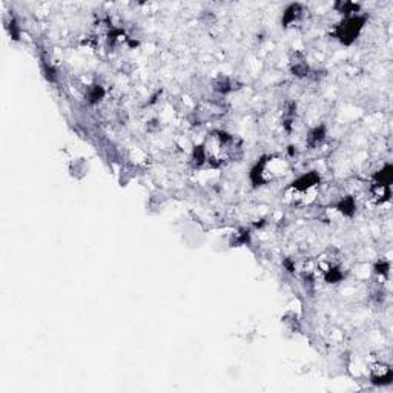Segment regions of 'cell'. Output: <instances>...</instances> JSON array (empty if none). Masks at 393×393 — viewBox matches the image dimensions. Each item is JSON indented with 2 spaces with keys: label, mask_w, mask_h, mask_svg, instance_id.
<instances>
[{
  "label": "cell",
  "mask_w": 393,
  "mask_h": 393,
  "mask_svg": "<svg viewBox=\"0 0 393 393\" xmlns=\"http://www.w3.org/2000/svg\"><path fill=\"white\" fill-rule=\"evenodd\" d=\"M203 149L205 160L212 165H221L224 162L231 160V158L236 155L237 143L236 138L226 132H214L211 137L207 138V143Z\"/></svg>",
  "instance_id": "obj_1"
},
{
  "label": "cell",
  "mask_w": 393,
  "mask_h": 393,
  "mask_svg": "<svg viewBox=\"0 0 393 393\" xmlns=\"http://www.w3.org/2000/svg\"><path fill=\"white\" fill-rule=\"evenodd\" d=\"M320 186V177L311 172L295 180L288 189V198L294 205H309L316 197V191Z\"/></svg>",
  "instance_id": "obj_2"
},
{
  "label": "cell",
  "mask_w": 393,
  "mask_h": 393,
  "mask_svg": "<svg viewBox=\"0 0 393 393\" xmlns=\"http://www.w3.org/2000/svg\"><path fill=\"white\" fill-rule=\"evenodd\" d=\"M288 171V163L283 158L267 157L255 166L252 171V177L255 185H266V183L283 177Z\"/></svg>",
  "instance_id": "obj_3"
},
{
  "label": "cell",
  "mask_w": 393,
  "mask_h": 393,
  "mask_svg": "<svg viewBox=\"0 0 393 393\" xmlns=\"http://www.w3.org/2000/svg\"><path fill=\"white\" fill-rule=\"evenodd\" d=\"M364 27V19L356 18V15H350L337 28V37L342 41V44H352V41L358 37Z\"/></svg>",
  "instance_id": "obj_4"
},
{
  "label": "cell",
  "mask_w": 393,
  "mask_h": 393,
  "mask_svg": "<svg viewBox=\"0 0 393 393\" xmlns=\"http://www.w3.org/2000/svg\"><path fill=\"white\" fill-rule=\"evenodd\" d=\"M371 378L375 384H380V386H384V384H390L392 369L387 364L376 363V364L372 366V369H371Z\"/></svg>",
  "instance_id": "obj_5"
},
{
  "label": "cell",
  "mask_w": 393,
  "mask_h": 393,
  "mask_svg": "<svg viewBox=\"0 0 393 393\" xmlns=\"http://www.w3.org/2000/svg\"><path fill=\"white\" fill-rule=\"evenodd\" d=\"M301 13H303V10H301L299 5H290L286 10V13H284V18H283L284 23H286V27L297 23L301 18Z\"/></svg>",
  "instance_id": "obj_6"
}]
</instances>
